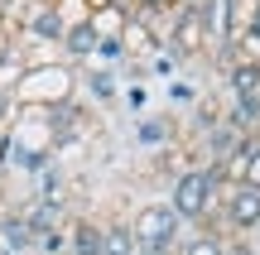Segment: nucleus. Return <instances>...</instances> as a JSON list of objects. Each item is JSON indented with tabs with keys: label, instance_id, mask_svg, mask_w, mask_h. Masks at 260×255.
<instances>
[{
	"label": "nucleus",
	"instance_id": "1",
	"mask_svg": "<svg viewBox=\"0 0 260 255\" xmlns=\"http://www.w3.org/2000/svg\"><path fill=\"white\" fill-rule=\"evenodd\" d=\"M222 173L212 169V164H203V169H183L174 178V188H169V207L178 212V222L183 227H203L212 231V217L217 207H222Z\"/></svg>",
	"mask_w": 260,
	"mask_h": 255
},
{
	"label": "nucleus",
	"instance_id": "2",
	"mask_svg": "<svg viewBox=\"0 0 260 255\" xmlns=\"http://www.w3.org/2000/svg\"><path fill=\"white\" fill-rule=\"evenodd\" d=\"M130 231H135V241L149 246V250H174L183 222H178V212L169 207V202H145V207L130 217Z\"/></svg>",
	"mask_w": 260,
	"mask_h": 255
},
{
	"label": "nucleus",
	"instance_id": "3",
	"mask_svg": "<svg viewBox=\"0 0 260 255\" xmlns=\"http://www.w3.org/2000/svg\"><path fill=\"white\" fill-rule=\"evenodd\" d=\"M217 222H222L226 231H236V236H251V231H260V188H246V183L222 188Z\"/></svg>",
	"mask_w": 260,
	"mask_h": 255
},
{
	"label": "nucleus",
	"instance_id": "4",
	"mask_svg": "<svg viewBox=\"0 0 260 255\" xmlns=\"http://www.w3.org/2000/svg\"><path fill=\"white\" fill-rule=\"evenodd\" d=\"M96 44H102V29H96V19H73L63 34V53L73 58V63H82V58H96Z\"/></svg>",
	"mask_w": 260,
	"mask_h": 255
},
{
	"label": "nucleus",
	"instance_id": "5",
	"mask_svg": "<svg viewBox=\"0 0 260 255\" xmlns=\"http://www.w3.org/2000/svg\"><path fill=\"white\" fill-rule=\"evenodd\" d=\"M203 44H207L203 24H198V19H193V10L183 5V10H178V19H174V48H169V53H174V58H193Z\"/></svg>",
	"mask_w": 260,
	"mask_h": 255
},
{
	"label": "nucleus",
	"instance_id": "6",
	"mask_svg": "<svg viewBox=\"0 0 260 255\" xmlns=\"http://www.w3.org/2000/svg\"><path fill=\"white\" fill-rule=\"evenodd\" d=\"M102 241H106V227H96L92 217H77L68 231V255H102Z\"/></svg>",
	"mask_w": 260,
	"mask_h": 255
},
{
	"label": "nucleus",
	"instance_id": "7",
	"mask_svg": "<svg viewBox=\"0 0 260 255\" xmlns=\"http://www.w3.org/2000/svg\"><path fill=\"white\" fill-rule=\"evenodd\" d=\"M226 87H232V101H241V96H260V63L232 58V63H226Z\"/></svg>",
	"mask_w": 260,
	"mask_h": 255
},
{
	"label": "nucleus",
	"instance_id": "8",
	"mask_svg": "<svg viewBox=\"0 0 260 255\" xmlns=\"http://www.w3.org/2000/svg\"><path fill=\"white\" fill-rule=\"evenodd\" d=\"M29 34H34V39H48V44H63V34H68L63 10H58V5L34 10V15H29Z\"/></svg>",
	"mask_w": 260,
	"mask_h": 255
},
{
	"label": "nucleus",
	"instance_id": "9",
	"mask_svg": "<svg viewBox=\"0 0 260 255\" xmlns=\"http://www.w3.org/2000/svg\"><path fill=\"white\" fill-rule=\"evenodd\" d=\"M135 250H140V241L130 231V222H111L106 227V241H102V255H135Z\"/></svg>",
	"mask_w": 260,
	"mask_h": 255
},
{
	"label": "nucleus",
	"instance_id": "10",
	"mask_svg": "<svg viewBox=\"0 0 260 255\" xmlns=\"http://www.w3.org/2000/svg\"><path fill=\"white\" fill-rule=\"evenodd\" d=\"M0 236H5L10 250H29L34 246V231H29V222L19 217V212H5V217H0Z\"/></svg>",
	"mask_w": 260,
	"mask_h": 255
},
{
	"label": "nucleus",
	"instance_id": "11",
	"mask_svg": "<svg viewBox=\"0 0 260 255\" xmlns=\"http://www.w3.org/2000/svg\"><path fill=\"white\" fill-rule=\"evenodd\" d=\"M236 183L260 188V135H251V140H246V164H241V178H236Z\"/></svg>",
	"mask_w": 260,
	"mask_h": 255
},
{
	"label": "nucleus",
	"instance_id": "12",
	"mask_svg": "<svg viewBox=\"0 0 260 255\" xmlns=\"http://www.w3.org/2000/svg\"><path fill=\"white\" fill-rule=\"evenodd\" d=\"M135 140L140 144H169V121H140L135 125Z\"/></svg>",
	"mask_w": 260,
	"mask_h": 255
},
{
	"label": "nucleus",
	"instance_id": "13",
	"mask_svg": "<svg viewBox=\"0 0 260 255\" xmlns=\"http://www.w3.org/2000/svg\"><path fill=\"white\" fill-rule=\"evenodd\" d=\"M178 255H222V236H212V231H198V236L188 241Z\"/></svg>",
	"mask_w": 260,
	"mask_h": 255
},
{
	"label": "nucleus",
	"instance_id": "14",
	"mask_svg": "<svg viewBox=\"0 0 260 255\" xmlns=\"http://www.w3.org/2000/svg\"><path fill=\"white\" fill-rule=\"evenodd\" d=\"M87 87H92L96 101H116V72H92V77H87Z\"/></svg>",
	"mask_w": 260,
	"mask_h": 255
},
{
	"label": "nucleus",
	"instance_id": "15",
	"mask_svg": "<svg viewBox=\"0 0 260 255\" xmlns=\"http://www.w3.org/2000/svg\"><path fill=\"white\" fill-rule=\"evenodd\" d=\"M222 255H260L246 236H232V241H222Z\"/></svg>",
	"mask_w": 260,
	"mask_h": 255
},
{
	"label": "nucleus",
	"instance_id": "16",
	"mask_svg": "<svg viewBox=\"0 0 260 255\" xmlns=\"http://www.w3.org/2000/svg\"><path fill=\"white\" fill-rule=\"evenodd\" d=\"M169 96H174L178 106H188V101H198V92H193V87H188V82H174V87H169Z\"/></svg>",
	"mask_w": 260,
	"mask_h": 255
},
{
	"label": "nucleus",
	"instance_id": "17",
	"mask_svg": "<svg viewBox=\"0 0 260 255\" xmlns=\"http://www.w3.org/2000/svg\"><path fill=\"white\" fill-rule=\"evenodd\" d=\"M125 101H130V106L140 111V106H145V87H130V92H125Z\"/></svg>",
	"mask_w": 260,
	"mask_h": 255
},
{
	"label": "nucleus",
	"instance_id": "18",
	"mask_svg": "<svg viewBox=\"0 0 260 255\" xmlns=\"http://www.w3.org/2000/svg\"><path fill=\"white\" fill-rule=\"evenodd\" d=\"M135 255H178V250H149V246H140Z\"/></svg>",
	"mask_w": 260,
	"mask_h": 255
},
{
	"label": "nucleus",
	"instance_id": "19",
	"mask_svg": "<svg viewBox=\"0 0 260 255\" xmlns=\"http://www.w3.org/2000/svg\"><path fill=\"white\" fill-rule=\"evenodd\" d=\"M178 5H193V0H178Z\"/></svg>",
	"mask_w": 260,
	"mask_h": 255
}]
</instances>
